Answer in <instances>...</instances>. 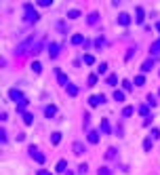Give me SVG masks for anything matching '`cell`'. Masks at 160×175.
Masks as SVG:
<instances>
[{"label": "cell", "mask_w": 160, "mask_h": 175, "mask_svg": "<svg viewBox=\"0 0 160 175\" xmlns=\"http://www.w3.org/2000/svg\"><path fill=\"white\" fill-rule=\"evenodd\" d=\"M8 97H11L13 101H17V108H19V112H23V110H25V106L30 103V101H28V97H25V95H23L19 89H11V91H8Z\"/></svg>", "instance_id": "obj_1"}, {"label": "cell", "mask_w": 160, "mask_h": 175, "mask_svg": "<svg viewBox=\"0 0 160 175\" xmlns=\"http://www.w3.org/2000/svg\"><path fill=\"white\" fill-rule=\"evenodd\" d=\"M23 11H25V21H28V23H36V21L40 19V15L34 11V6H32V4H25V6H23Z\"/></svg>", "instance_id": "obj_2"}, {"label": "cell", "mask_w": 160, "mask_h": 175, "mask_svg": "<svg viewBox=\"0 0 160 175\" xmlns=\"http://www.w3.org/2000/svg\"><path fill=\"white\" fill-rule=\"evenodd\" d=\"M30 154H32V158H34L36 163H40V165H42V163L46 160V156H44V154L40 152V150L36 148V146H30Z\"/></svg>", "instance_id": "obj_3"}, {"label": "cell", "mask_w": 160, "mask_h": 175, "mask_svg": "<svg viewBox=\"0 0 160 175\" xmlns=\"http://www.w3.org/2000/svg\"><path fill=\"white\" fill-rule=\"evenodd\" d=\"M32 40H34V38L30 36L23 44H19V46H17V57H23V55H25V51H28V49H32Z\"/></svg>", "instance_id": "obj_4"}, {"label": "cell", "mask_w": 160, "mask_h": 175, "mask_svg": "<svg viewBox=\"0 0 160 175\" xmlns=\"http://www.w3.org/2000/svg\"><path fill=\"white\" fill-rule=\"evenodd\" d=\"M103 101H105L103 95H91V97H88V106H91V108H97V106H101Z\"/></svg>", "instance_id": "obj_5"}, {"label": "cell", "mask_w": 160, "mask_h": 175, "mask_svg": "<svg viewBox=\"0 0 160 175\" xmlns=\"http://www.w3.org/2000/svg\"><path fill=\"white\" fill-rule=\"evenodd\" d=\"M59 51H61V46H59L57 42H51V44H48V55H51L53 59H57V57H59Z\"/></svg>", "instance_id": "obj_6"}, {"label": "cell", "mask_w": 160, "mask_h": 175, "mask_svg": "<svg viewBox=\"0 0 160 175\" xmlns=\"http://www.w3.org/2000/svg\"><path fill=\"white\" fill-rule=\"evenodd\" d=\"M135 21H137V23H143V21H145V11H143V6H137V8H135Z\"/></svg>", "instance_id": "obj_7"}, {"label": "cell", "mask_w": 160, "mask_h": 175, "mask_svg": "<svg viewBox=\"0 0 160 175\" xmlns=\"http://www.w3.org/2000/svg\"><path fill=\"white\" fill-rule=\"evenodd\" d=\"M55 74H57V80H59V85H63V87H68L70 85V80H68V76L61 72V70H55Z\"/></svg>", "instance_id": "obj_8"}, {"label": "cell", "mask_w": 160, "mask_h": 175, "mask_svg": "<svg viewBox=\"0 0 160 175\" xmlns=\"http://www.w3.org/2000/svg\"><path fill=\"white\" fill-rule=\"evenodd\" d=\"M72 150H74V154H84V150H86V148H84V143H80V141H74V143H72Z\"/></svg>", "instance_id": "obj_9"}, {"label": "cell", "mask_w": 160, "mask_h": 175, "mask_svg": "<svg viewBox=\"0 0 160 175\" xmlns=\"http://www.w3.org/2000/svg\"><path fill=\"white\" fill-rule=\"evenodd\" d=\"M118 23L120 25H128V23H131V15H128V13H120L118 15Z\"/></svg>", "instance_id": "obj_10"}, {"label": "cell", "mask_w": 160, "mask_h": 175, "mask_svg": "<svg viewBox=\"0 0 160 175\" xmlns=\"http://www.w3.org/2000/svg\"><path fill=\"white\" fill-rule=\"evenodd\" d=\"M101 133H105V135H110V133H112V127H110V120H108V118H103V120H101Z\"/></svg>", "instance_id": "obj_11"}, {"label": "cell", "mask_w": 160, "mask_h": 175, "mask_svg": "<svg viewBox=\"0 0 160 175\" xmlns=\"http://www.w3.org/2000/svg\"><path fill=\"white\" fill-rule=\"evenodd\" d=\"M86 139H88L91 143H99V131H88Z\"/></svg>", "instance_id": "obj_12"}, {"label": "cell", "mask_w": 160, "mask_h": 175, "mask_svg": "<svg viewBox=\"0 0 160 175\" xmlns=\"http://www.w3.org/2000/svg\"><path fill=\"white\" fill-rule=\"evenodd\" d=\"M55 114H57V108H55V106H46V108H44V116H46V118H53Z\"/></svg>", "instance_id": "obj_13"}, {"label": "cell", "mask_w": 160, "mask_h": 175, "mask_svg": "<svg viewBox=\"0 0 160 175\" xmlns=\"http://www.w3.org/2000/svg\"><path fill=\"white\" fill-rule=\"evenodd\" d=\"M118 156V150L116 148H108V152H105V160H114Z\"/></svg>", "instance_id": "obj_14"}, {"label": "cell", "mask_w": 160, "mask_h": 175, "mask_svg": "<svg viewBox=\"0 0 160 175\" xmlns=\"http://www.w3.org/2000/svg\"><path fill=\"white\" fill-rule=\"evenodd\" d=\"M65 91H68V95H70V97H76L80 89L76 87V85H68V87H65Z\"/></svg>", "instance_id": "obj_15"}, {"label": "cell", "mask_w": 160, "mask_h": 175, "mask_svg": "<svg viewBox=\"0 0 160 175\" xmlns=\"http://www.w3.org/2000/svg\"><path fill=\"white\" fill-rule=\"evenodd\" d=\"M152 66H154V59H145V61H143V66H141V72H150V70H152Z\"/></svg>", "instance_id": "obj_16"}, {"label": "cell", "mask_w": 160, "mask_h": 175, "mask_svg": "<svg viewBox=\"0 0 160 175\" xmlns=\"http://www.w3.org/2000/svg\"><path fill=\"white\" fill-rule=\"evenodd\" d=\"M65 171H68V163H65V158H63V160L57 163V173H65Z\"/></svg>", "instance_id": "obj_17"}, {"label": "cell", "mask_w": 160, "mask_h": 175, "mask_svg": "<svg viewBox=\"0 0 160 175\" xmlns=\"http://www.w3.org/2000/svg\"><path fill=\"white\" fill-rule=\"evenodd\" d=\"M97 21H99V15H97V13H91V15H88V19H86V23H88V25H95Z\"/></svg>", "instance_id": "obj_18"}, {"label": "cell", "mask_w": 160, "mask_h": 175, "mask_svg": "<svg viewBox=\"0 0 160 175\" xmlns=\"http://www.w3.org/2000/svg\"><path fill=\"white\" fill-rule=\"evenodd\" d=\"M150 53H152V55H158V53H160V38L150 46Z\"/></svg>", "instance_id": "obj_19"}, {"label": "cell", "mask_w": 160, "mask_h": 175, "mask_svg": "<svg viewBox=\"0 0 160 175\" xmlns=\"http://www.w3.org/2000/svg\"><path fill=\"white\" fill-rule=\"evenodd\" d=\"M108 85H110V87H116V85H118V76H116V74H110V76H108Z\"/></svg>", "instance_id": "obj_20"}, {"label": "cell", "mask_w": 160, "mask_h": 175, "mask_svg": "<svg viewBox=\"0 0 160 175\" xmlns=\"http://www.w3.org/2000/svg\"><path fill=\"white\" fill-rule=\"evenodd\" d=\"M133 85H137V87H141V85H145V76H143V74H139V76H135V80H133Z\"/></svg>", "instance_id": "obj_21"}, {"label": "cell", "mask_w": 160, "mask_h": 175, "mask_svg": "<svg viewBox=\"0 0 160 175\" xmlns=\"http://www.w3.org/2000/svg\"><path fill=\"white\" fill-rule=\"evenodd\" d=\"M59 141H61V133H53V135H51V143H53V146H57V143H59Z\"/></svg>", "instance_id": "obj_22"}, {"label": "cell", "mask_w": 160, "mask_h": 175, "mask_svg": "<svg viewBox=\"0 0 160 175\" xmlns=\"http://www.w3.org/2000/svg\"><path fill=\"white\" fill-rule=\"evenodd\" d=\"M84 42V36H82V34H74V36H72V44H82Z\"/></svg>", "instance_id": "obj_23"}, {"label": "cell", "mask_w": 160, "mask_h": 175, "mask_svg": "<svg viewBox=\"0 0 160 175\" xmlns=\"http://www.w3.org/2000/svg\"><path fill=\"white\" fill-rule=\"evenodd\" d=\"M68 17H70V19H78L80 11H78V8H70V11H68Z\"/></svg>", "instance_id": "obj_24"}, {"label": "cell", "mask_w": 160, "mask_h": 175, "mask_svg": "<svg viewBox=\"0 0 160 175\" xmlns=\"http://www.w3.org/2000/svg\"><path fill=\"white\" fill-rule=\"evenodd\" d=\"M23 123H25V125H32V123H34V116H32L30 112H23Z\"/></svg>", "instance_id": "obj_25"}, {"label": "cell", "mask_w": 160, "mask_h": 175, "mask_svg": "<svg viewBox=\"0 0 160 175\" xmlns=\"http://www.w3.org/2000/svg\"><path fill=\"white\" fill-rule=\"evenodd\" d=\"M82 61H84L86 66H93V63H95V57H93V55H84V57H82Z\"/></svg>", "instance_id": "obj_26"}, {"label": "cell", "mask_w": 160, "mask_h": 175, "mask_svg": "<svg viewBox=\"0 0 160 175\" xmlns=\"http://www.w3.org/2000/svg\"><path fill=\"white\" fill-rule=\"evenodd\" d=\"M114 99L116 101H124V93L122 91H114Z\"/></svg>", "instance_id": "obj_27"}, {"label": "cell", "mask_w": 160, "mask_h": 175, "mask_svg": "<svg viewBox=\"0 0 160 175\" xmlns=\"http://www.w3.org/2000/svg\"><path fill=\"white\" fill-rule=\"evenodd\" d=\"M32 70H34L36 74H40V72H42V66H40V61H34V63H32Z\"/></svg>", "instance_id": "obj_28"}, {"label": "cell", "mask_w": 160, "mask_h": 175, "mask_svg": "<svg viewBox=\"0 0 160 175\" xmlns=\"http://www.w3.org/2000/svg\"><path fill=\"white\" fill-rule=\"evenodd\" d=\"M108 72V63H99V68H97V74H105Z\"/></svg>", "instance_id": "obj_29"}, {"label": "cell", "mask_w": 160, "mask_h": 175, "mask_svg": "<svg viewBox=\"0 0 160 175\" xmlns=\"http://www.w3.org/2000/svg\"><path fill=\"white\" fill-rule=\"evenodd\" d=\"M97 85V74H91L88 76V87H95Z\"/></svg>", "instance_id": "obj_30"}, {"label": "cell", "mask_w": 160, "mask_h": 175, "mask_svg": "<svg viewBox=\"0 0 160 175\" xmlns=\"http://www.w3.org/2000/svg\"><path fill=\"white\" fill-rule=\"evenodd\" d=\"M139 114L148 118V116H150V110H148V106H141V108H139Z\"/></svg>", "instance_id": "obj_31"}, {"label": "cell", "mask_w": 160, "mask_h": 175, "mask_svg": "<svg viewBox=\"0 0 160 175\" xmlns=\"http://www.w3.org/2000/svg\"><path fill=\"white\" fill-rule=\"evenodd\" d=\"M133 55H135V46H131V49H128V53H126V57H124V59H126V61H131V59H133Z\"/></svg>", "instance_id": "obj_32"}, {"label": "cell", "mask_w": 160, "mask_h": 175, "mask_svg": "<svg viewBox=\"0 0 160 175\" xmlns=\"http://www.w3.org/2000/svg\"><path fill=\"white\" fill-rule=\"evenodd\" d=\"M143 150H145V152L152 150V139H145V141H143Z\"/></svg>", "instance_id": "obj_33"}, {"label": "cell", "mask_w": 160, "mask_h": 175, "mask_svg": "<svg viewBox=\"0 0 160 175\" xmlns=\"http://www.w3.org/2000/svg\"><path fill=\"white\" fill-rule=\"evenodd\" d=\"M42 46H44V42H40V44H36V46H34V49H32V53H34V55H38L40 51H42Z\"/></svg>", "instance_id": "obj_34"}, {"label": "cell", "mask_w": 160, "mask_h": 175, "mask_svg": "<svg viewBox=\"0 0 160 175\" xmlns=\"http://www.w3.org/2000/svg\"><path fill=\"white\" fill-rule=\"evenodd\" d=\"M160 137V131L158 129H152V133H150V139H158Z\"/></svg>", "instance_id": "obj_35"}, {"label": "cell", "mask_w": 160, "mask_h": 175, "mask_svg": "<svg viewBox=\"0 0 160 175\" xmlns=\"http://www.w3.org/2000/svg\"><path fill=\"white\" fill-rule=\"evenodd\" d=\"M122 116H133V108H128V106H126V108L122 110Z\"/></svg>", "instance_id": "obj_36"}, {"label": "cell", "mask_w": 160, "mask_h": 175, "mask_svg": "<svg viewBox=\"0 0 160 175\" xmlns=\"http://www.w3.org/2000/svg\"><path fill=\"white\" fill-rule=\"evenodd\" d=\"M131 87H133L131 80H122V89H124V91H131Z\"/></svg>", "instance_id": "obj_37"}, {"label": "cell", "mask_w": 160, "mask_h": 175, "mask_svg": "<svg viewBox=\"0 0 160 175\" xmlns=\"http://www.w3.org/2000/svg\"><path fill=\"white\" fill-rule=\"evenodd\" d=\"M0 139H2V143H6V141H8V137H6V131H4V129L0 131Z\"/></svg>", "instance_id": "obj_38"}, {"label": "cell", "mask_w": 160, "mask_h": 175, "mask_svg": "<svg viewBox=\"0 0 160 175\" xmlns=\"http://www.w3.org/2000/svg\"><path fill=\"white\" fill-rule=\"evenodd\" d=\"M148 103H150V106H156V97H154V95H148Z\"/></svg>", "instance_id": "obj_39"}, {"label": "cell", "mask_w": 160, "mask_h": 175, "mask_svg": "<svg viewBox=\"0 0 160 175\" xmlns=\"http://www.w3.org/2000/svg\"><path fill=\"white\" fill-rule=\"evenodd\" d=\"M99 175H110V169H108V167H101V169H99Z\"/></svg>", "instance_id": "obj_40"}, {"label": "cell", "mask_w": 160, "mask_h": 175, "mask_svg": "<svg viewBox=\"0 0 160 175\" xmlns=\"http://www.w3.org/2000/svg\"><path fill=\"white\" fill-rule=\"evenodd\" d=\"M88 123H91V116L84 114V129H88Z\"/></svg>", "instance_id": "obj_41"}, {"label": "cell", "mask_w": 160, "mask_h": 175, "mask_svg": "<svg viewBox=\"0 0 160 175\" xmlns=\"http://www.w3.org/2000/svg\"><path fill=\"white\" fill-rule=\"evenodd\" d=\"M40 6H51V0H38Z\"/></svg>", "instance_id": "obj_42"}, {"label": "cell", "mask_w": 160, "mask_h": 175, "mask_svg": "<svg viewBox=\"0 0 160 175\" xmlns=\"http://www.w3.org/2000/svg\"><path fill=\"white\" fill-rule=\"evenodd\" d=\"M86 169H88V165H80V167H78V173H86Z\"/></svg>", "instance_id": "obj_43"}, {"label": "cell", "mask_w": 160, "mask_h": 175, "mask_svg": "<svg viewBox=\"0 0 160 175\" xmlns=\"http://www.w3.org/2000/svg\"><path fill=\"white\" fill-rule=\"evenodd\" d=\"M148 125H152V116H148V118L143 120V127H148Z\"/></svg>", "instance_id": "obj_44"}, {"label": "cell", "mask_w": 160, "mask_h": 175, "mask_svg": "<svg viewBox=\"0 0 160 175\" xmlns=\"http://www.w3.org/2000/svg\"><path fill=\"white\" fill-rule=\"evenodd\" d=\"M95 46L99 49V46H103V38H99V40H95Z\"/></svg>", "instance_id": "obj_45"}, {"label": "cell", "mask_w": 160, "mask_h": 175, "mask_svg": "<svg viewBox=\"0 0 160 175\" xmlns=\"http://www.w3.org/2000/svg\"><path fill=\"white\" fill-rule=\"evenodd\" d=\"M38 175H51V173H48V171H44V169H40V171H38Z\"/></svg>", "instance_id": "obj_46"}, {"label": "cell", "mask_w": 160, "mask_h": 175, "mask_svg": "<svg viewBox=\"0 0 160 175\" xmlns=\"http://www.w3.org/2000/svg\"><path fill=\"white\" fill-rule=\"evenodd\" d=\"M156 30H158V32H160V21H158V23H156Z\"/></svg>", "instance_id": "obj_47"}, {"label": "cell", "mask_w": 160, "mask_h": 175, "mask_svg": "<svg viewBox=\"0 0 160 175\" xmlns=\"http://www.w3.org/2000/svg\"><path fill=\"white\" fill-rule=\"evenodd\" d=\"M158 93H160V91H158Z\"/></svg>", "instance_id": "obj_48"}]
</instances>
